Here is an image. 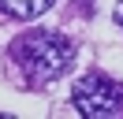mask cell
Returning a JSON list of instances; mask_svg holds the SVG:
<instances>
[{"instance_id": "cell-3", "label": "cell", "mask_w": 123, "mask_h": 119, "mask_svg": "<svg viewBox=\"0 0 123 119\" xmlns=\"http://www.w3.org/2000/svg\"><path fill=\"white\" fill-rule=\"evenodd\" d=\"M49 4L52 0H0V7L8 15H15V19H37Z\"/></svg>"}, {"instance_id": "cell-2", "label": "cell", "mask_w": 123, "mask_h": 119, "mask_svg": "<svg viewBox=\"0 0 123 119\" xmlns=\"http://www.w3.org/2000/svg\"><path fill=\"white\" fill-rule=\"evenodd\" d=\"M75 108L86 119H119L123 115V86L108 74H86L75 86Z\"/></svg>"}, {"instance_id": "cell-4", "label": "cell", "mask_w": 123, "mask_h": 119, "mask_svg": "<svg viewBox=\"0 0 123 119\" xmlns=\"http://www.w3.org/2000/svg\"><path fill=\"white\" fill-rule=\"evenodd\" d=\"M116 22H119V26H123V0H119V4H116Z\"/></svg>"}, {"instance_id": "cell-1", "label": "cell", "mask_w": 123, "mask_h": 119, "mask_svg": "<svg viewBox=\"0 0 123 119\" xmlns=\"http://www.w3.org/2000/svg\"><path fill=\"white\" fill-rule=\"evenodd\" d=\"M11 60H15V67L30 82H52V78H60V74L71 67L75 48H71V41L63 34L30 30V34H23L15 45H11Z\"/></svg>"}]
</instances>
